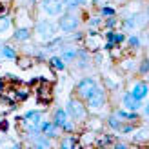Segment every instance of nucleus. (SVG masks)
I'll return each mask as SVG.
<instances>
[{
  "instance_id": "nucleus-36",
  "label": "nucleus",
  "mask_w": 149,
  "mask_h": 149,
  "mask_svg": "<svg viewBox=\"0 0 149 149\" xmlns=\"http://www.w3.org/2000/svg\"><path fill=\"white\" fill-rule=\"evenodd\" d=\"M4 77H6V80H7V82H11L13 86H18V84H22V82H20V78H18V77H15L13 73H6Z\"/></svg>"
},
{
  "instance_id": "nucleus-23",
  "label": "nucleus",
  "mask_w": 149,
  "mask_h": 149,
  "mask_svg": "<svg viewBox=\"0 0 149 149\" xmlns=\"http://www.w3.org/2000/svg\"><path fill=\"white\" fill-rule=\"evenodd\" d=\"M86 129H91V131H95V133H100L102 131V127H104V122L100 120L96 115H89L87 118H86V122L82 124Z\"/></svg>"
},
{
  "instance_id": "nucleus-7",
  "label": "nucleus",
  "mask_w": 149,
  "mask_h": 149,
  "mask_svg": "<svg viewBox=\"0 0 149 149\" xmlns=\"http://www.w3.org/2000/svg\"><path fill=\"white\" fill-rule=\"evenodd\" d=\"M100 84V80L93 77V74H87V77H82L78 82H77V86H74V96H78L80 100H86L89 95H91L96 86Z\"/></svg>"
},
{
  "instance_id": "nucleus-14",
  "label": "nucleus",
  "mask_w": 149,
  "mask_h": 149,
  "mask_svg": "<svg viewBox=\"0 0 149 149\" xmlns=\"http://www.w3.org/2000/svg\"><path fill=\"white\" fill-rule=\"evenodd\" d=\"M35 95H36V100L42 106H49L51 100H53V87H51L49 82H42V86L35 89Z\"/></svg>"
},
{
  "instance_id": "nucleus-41",
  "label": "nucleus",
  "mask_w": 149,
  "mask_h": 149,
  "mask_svg": "<svg viewBox=\"0 0 149 149\" xmlns=\"http://www.w3.org/2000/svg\"><path fill=\"white\" fill-rule=\"evenodd\" d=\"M7 89V80H6V77H0V93H4Z\"/></svg>"
},
{
  "instance_id": "nucleus-29",
  "label": "nucleus",
  "mask_w": 149,
  "mask_h": 149,
  "mask_svg": "<svg viewBox=\"0 0 149 149\" xmlns=\"http://www.w3.org/2000/svg\"><path fill=\"white\" fill-rule=\"evenodd\" d=\"M15 62H17V65H18L20 69H29V68H33V64H35L33 56L27 55V53H26V55H18V58H17Z\"/></svg>"
},
{
  "instance_id": "nucleus-44",
  "label": "nucleus",
  "mask_w": 149,
  "mask_h": 149,
  "mask_svg": "<svg viewBox=\"0 0 149 149\" xmlns=\"http://www.w3.org/2000/svg\"><path fill=\"white\" fill-rule=\"evenodd\" d=\"M111 2H118V4H124V2H127V0H111Z\"/></svg>"
},
{
  "instance_id": "nucleus-45",
  "label": "nucleus",
  "mask_w": 149,
  "mask_h": 149,
  "mask_svg": "<svg viewBox=\"0 0 149 149\" xmlns=\"http://www.w3.org/2000/svg\"><path fill=\"white\" fill-rule=\"evenodd\" d=\"M133 2H142V0H133Z\"/></svg>"
},
{
  "instance_id": "nucleus-21",
  "label": "nucleus",
  "mask_w": 149,
  "mask_h": 149,
  "mask_svg": "<svg viewBox=\"0 0 149 149\" xmlns=\"http://www.w3.org/2000/svg\"><path fill=\"white\" fill-rule=\"evenodd\" d=\"M116 138L118 136L111 135V133H98V135H96V140H95V146L96 147H113Z\"/></svg>"
},
{
  "instance_id": "nucleus-24",
  "label": "nucleus",
  "mask_w": 149,
  "mask_h": 149,
  "mask_svg": "<svg viewBox=\"0 0 149 149\" xmlns=\"http://www.w3.org/2000/svg\"><path fill=\"white\" fill-rule=\"evenodd\" d=\"M44 115H46L44 109H29V111H26V113L22 115V118L27 120V122H31V124H40Z\"/></svg>"
},
{
  "instance_id": "nucleus-31",
  "label": "nucleus",
  "mask_w": 149,
  "mask_h": 149,
  "mask_svg": "<svg viewBox=\"0 0 149 149\" xmlns=\"http://www.w3.org/2000/svg\"><path fill=\"white\" fill-rule=\"evenodd\" d=\"M120 69L125 71V73H135L136 71V62H135V58H120Z\"/></svg>"
},
{
  "instance_id": "nucleus-26",
  "label": "nucleus",
  "mask_w": 149,
  "mask_h": 149,
  "mask_svg": "<svg viewBox=\"0 0 149 149\" xmlns=\"http://www.w3.org/2000/svg\"><path fill=\"white\" fill-rule=\"evenodd\" d=\"M56 142L55 140H51V138H47L46 135H38L35 140L29 146H33V147H38V149H49V147H53Z\"/></svg>"
},
{
  "instance_id": "nucleus-28",
  "label": "nucleus",
  "mask_w": 149,
  "mask_h": 149,
  "mask_svg": "<svg viewBox=\"0 0 149 149\" xmlns=\"http://www.w3.org/2000/svg\"><path fill=\"white\" fill-rule=\"evenodd\" d=\"M86 24L87 27H93V29H102V24H104V18L100 17L98 13H91L86 17Z\"/></svg>"
},
{
  "instance_id": "nucleus-40",
  "label": "nucleus",
  "mask_w": 149,
  "mask_h": 149,
  "mask_svg": "<svg viewBox=\"0 0 149 149\" xmlns=\"http://www.w3.org/2000/svg\"><path fill=\"white\" fill-rule=\"evenodd\" d=\"M106 4H109V0H93V2H91V6L96 7V9H98L100 6H106Z\"/></svg>"
},
{
  "instance_id": "nucleus-2",
  "label": "nucleus",
  "mask_w": 149,
  "mask_h": 149,
  "mask_svg": "<svg viewBox=\"0 0 149 149\" xmlns=\"http://www.w3.org/2000/svg\"><path fill=\"white\" fill-rule=\"evenodd\" d=\"M84 104H86V107L89 111V115H98V113H102V111L106 109V106L109 104V91L102 84H98L95 91L84 100Z\"/></svg>"
},
{
  "instance_id": "nucleus-22",
  "label": "nucleus",
  "mask_w": 149,
  "mask_h": 149,
  "mask_svg": "<svg viewBox=\"0 0 149 149\" xmlns=\"http://www.w3.org/2000/svg\"><path fill=\"white\" fill-rule=\"evenodd\" d=\"M96 135H98V133H95V131H91V129H86V131H82L80 135H78V142H80V146H82V147L95 146Z\"/></svg>"
},
{
  "instance_id": "nucleus-39",
  "label": "nucleus",
  "mask_w": 149,
  "mask_h": 149,
  "mask_svg": "<svg viewBox=\"0 0 149 149\" xmlns=\"http://www.w3.org/2000/svg\"><path fill=\"white\" fill-rule=\"evenodd\" d=\"M113 147H115V149H127V147H129V144H127V142H118V140H115Z\"/></svg>"
},
{
  "instance_id": "nucleus-37",
  "label": "nucleus",
  "mask_w": 149,
  "mask_h": 149,
  "mask_svg": "<svg viewBox=\"0 0 149 149\" xmlns=\"http://www.w3.org/2000/svg\"><path fill=\"white\" fill-rule=\"evenodd\" d=\"M7 129H9V120H7L6 116H0V131L7 133Z\"/></svg>"
},
{
  "instance_id": "nucleus-43",
  "label": "nucleus",
  "mask_w": 149,
  "mask_h": 149,
  "mask_svg": "<svg viewBox=\"0 0 149 149\" xmlns=\"http://www.w3.org/2000/svg\"><path fill=\"white\" fill-rule=\"evenodd\" d=\"M11 146H13L15 149H20V147H22V142H13Z\"/></svg>"
},
{
  "instance_id": "nucleus-13",
  "label": "nucleus",
  "mask_w": 149,
  "mask_h": 149,
  "mask_svg": "<svg viewBox=\"0 0 149 149\" xmlns=\"http://www.w3.org/2000/svg\"><path fill=\"white\" fill-rule=\"evenodd\" d=\"M74 68H77L78 71H87L93 68V58H91V53H89L87 49L84 47H78V55L77 58H74Z\"/></svg>"
},
{
  "instance_id": "nucleus-32",
  "label": "nucleus",
  "mask_w": 149,
  "mask_h": 149,
  "mask_svg": "<svg viewBox=\"0 0 149 149\" xmlns=\"http://www.w3.org/2000/svg\"><path fill=\"white\" fill-rule=\"evenodd\" d=\"M100 15L102 18H107V17H115V15H118V11H116V7H113L111 4H106V6H100L98 7V11H96Z\"/></svg>"
},
{
  "instance_id": "nucleus-38",
  "label": "nucleus",
  "mask_w": 149,
  "mask_h": 149,
  "mask_svg": "<svg viewBox=\"0 0 149 149\" xmlns=\"http://www.w3.org/2000/svg\"><path fill=\"white\" fill-rule=\"evenodd\" d=\"M36 4H38V0H26V2H24V7H27V9H35V7H36Z\"/></svg>"
},
{
  "instance_id": "nucleus-4",
  "label": "nucleus",
  "mask_w": 149,
  "mask_h": 149,
  "mask_svg": "<svg viewBox=\"0 0 149 149\" xmlns=\"http://www.w3.org/2000/svg\"><path fill=\"white\" fill-rule=\"evenodd\" d=\"M56 24H58V31L64 35L77 31L82 26V9L80 11H64L60 17H56Z\"/></svg>"
},
{
  "instance_id": "nucleus-11",
  "label": "nucleus",
  "mask_w": 149,
  "mask_h": 149,
  "mask_svg": "<svg viewBox=\"0 0 149 149\" xmlns=\"http://www.w3.org/2000/svg\"><path fill=\"white\" fill-rule=\"evenodd\" d=\"M40 125V131H42V135H46L47 138H51V140H56L62 136V129L58 127V125L51 120V118H42V122L38 124Z\"/></svg>"
},
{
  "instance_id": "nucleus-34",
  "label": "nucleus",
  "mask_w": 149,
  "mask_h": 149,
  "mask_svg": "<svg viewBox=\"0 0 149 149\" xmlns=\"http://www.w3.org/2000/svg\"><path fill=\"white\" fill-rule=\"evenodd\" d=\"M125 36H127V33H124L122 29H115V35H113V44H115V46H124Z\"/></svg>"
},
{
  "instance_id": "nucleus-10",
  "label": "nucleus",
  "mask_w": 149,
  "mask_h": 149,
  "mask_svg": "<svg viewBox=\"0 0 149 149\" xmlns=\"http://www.w3.org/2000/svg\"><path fill=\"white\" fill-rule=\"evenodd\" d=\"M102 44H104V36L102 33H86L84 40H82V47L87 49L89 53H96V51H102Z\"/></svg>"
},
{
  "instance_id": "nucleus-27",
  "label": "nucleus",
  "mask_w": 149,
  "mask_h": 149,
  "mask_svg": "<svg viewBox=\"0 0 149 149\" xmlns=\"http://www.w3.org/2000/svg\"><path fill=\"white\" fill-rule=\"evenodd\" d=\"M122 120H120V118H118L115 113H113V111H111V113L106 116V125H107V127L111 129V131H113V133H118V131H120V127H122Z\"/></svg>"
},
{
  "instance_id": "nucleus-6",
  "label": "nucleus",
  "mask_w": 149,
  "mask_h": 149,
  "mask_svg": "<svg viewBox=\"0 0 149 149\" xmlns=\"http://www.w3.org/2000/svg\"><path fill=\"white\" fill-rule=\"evenodd\" d=\"M51 120L62 129V133H77L78 131V124L71 120L68 111L64 107H55L53 113H51Z\"/></svg>"
},
{
  "instance_id": "nucleus-5",
  "label": "nucleus",
  "mask_w": 149,
  "mask_h": 149,
  "mask_svg": "<svg viewBox=\"0 0 149 149\" xmlns=\"http://www.w3.org/2000/svg\"><path fill=\"white\" fill-rule=\"evenodd\" d=\"M65 111H68V115L73 122H77L78 125H82L86 122V118L89 116V111L86 107L84 100H80L78 96H71V98H68V102H65Z\"/></svg>"
},
{
  "instance_id": "nucleus-12",
  "label": "nucleus",
  "mask_w": 149,
  "mask_h": 149,
  "mask_svg": "<svg viewBox=\"0 0 149 149\" xmlns=\"http://www.w3.org/2000/svg\"><path fill=\"white\" fill-rule=\"evenodd\" d=\"M78 44H69V42H64L60 47H58V56L62 58V60L65 62V64H73L74 62V58H77V55H78Z\"/></svg>"
},
{
  "instance_id": "nucleus-8",
  "label": "nucleus",
  "mask_w": 149,
  "mask_h": 149,
  "mask_svg": "<svg viewBox=\"0 0 149 149\" xmlns=\"http://www.w3.org/2000/svg\"><path fill=\"white\" fill-rule=\"evenodd\" d=\"M36 9L42 13V17L56 18L64 13V4H62V0H38Z\"/></svg>"
},
{
  "instance_id": "nucleus-16",
  "label": "nucleus",
  "mask_w": 149,
  "mask_h": 149,
  "mask_svg": "<svg viewBox=\"0 0 149 149\" xmlns=\"http://www.w3.org/2000/svg\"><path fill=\"white\" fill-rule=\"evenodd\" d=\"M56 146L60 149H74V147H78L80 146L78 135L77 133H62V136L56 140Z\"/></svg>"
},
{
  "instance_id": "nucleus-20",
  "label": "nucleus",
  "mask_w": 149,
  "mask_h": 149,
  "mask_svg": "<svg viewBox=\"0 0 149 149\" xmlns=\"http://www.w3.org/2000/svg\"><path fill=\"white\" fill-rule=\"evenodd\" d=\"M124 44H127V49L131 51V53H136V51H142L144 46H142V36H140V33H131L125 36V42Z\"/></svg>"
},
{
  "instance_id": "nucleus-1",
  "label": "nucleus",
  "mask_w": 149,
  "mask_h": 149,
  "mask_svg": "<svg viewBox=\"0 0 149 149\" xmlns=\"http://www.w3.org/2000/svg\"><path fill=\"white\" fill-rule=\"evenodd\" d=\"M60 33L58 31V24L55 18H49V17H38L35 18L33 22V38L38 42V44H46L51 38Z\"/></svg>"
},
{
  "instance_id": "nucleus-15",
  "label": "nucleus",
  "mask_w": 149,
  "mask_h": 149,
  "mask_svg": "<svg viewBox=\"0 0 149 149\" xmlns=\"http://www.w3.org/2000/svg\"><path fill=\"white\" fill-rule=\"evenodd\" d=\"M33 38V27H22V26H15L11 31V40L17 44H26Z\"/></svg>"
},
{
  "instance_id": "nucleus-33",
  "label": "nucleus",
  "mask_w": 149,
  "mask_h": 149,
  "mask_svg": "<svg viewBox=\"0 0 149 149\" xmlns=\"http://www.w3.org/2000/svg\"><path fill=\"white\" fill-rule=\"evenodd\" d=\"M118 26H120V18H118V15H115V17L104 18L102 29H118Z\"/></svg>"
},
{
  "instance_id": "nucleus-30",
  "label": "nucleus",
  "mask_w": 149,
  "mask_h": 149,
  "mask_svg": "<svg viewBox=\"0 0 149 149\" xmlns=\"http://www.w3.org/2000/svg\"><path fill=\"white\" fill-rule=\"evenodd\" d=\"M140 78H146L149 74V58L147 56H142V60L136 64V71H135Z\"/></svg>"
},
{
  "instance_id": "nucleus-18",
  "label": "nucleus",
  "mask_w": 149,
  "mask_h": 149,
  "mask_svg": "<svg viewBox=\"0 0 149 149\" xmlns=\"http://www.w3.org/2000/svg\"><path fill=\"white\" fill-rule=\"evenodd\" d=\"M120 104H122V107L124 109H127V111H140V107H142V100H136L135 96H131L129 91H124L120 95Z\"/></svg>"
},
{
  "instance_id": "nucleus-25",
  "label": "nucleus",
  "mask_w": 149,
  "mask_h": 149,
  "mask_svg": "<svg viewBox=\"0 0 149 149\" xmlns=\"http://www.w3.org/2000/svg\"><path fill=\"white\" fill-rule=\"evenodd\" d=\"M46 62H47V65H49L53 71H65V69H68V64H65L58 55H51V56H47Z\"/></svg>"
},
{
  "instance_id": "nucleus-9",
  "label": "nucleus",
  "mask_w": 149,
  "mask_h": 149,
  "mask_svg": "<svg viewBox=\"0 0 149 149\" xmlns=\"http://www.w3.org/2000/svg\"><path fill=\"white\" fill-rule=\"evenodd\" d=\"M125 91H129V95H131V96H135L136 100L146 102L147 95H149V86H147L146 78H135V80H131V82H129V87L125 89Z\"/></svg>"
},
{
  "instance_id": "nucleus-3",
  "label": "nucleus",
  "mask_w": 149,
  "mask_h": 149,
  "mask_svg": "<svg viewBox=\"0 0 149 149\" xmlns=\"http://www.w3.org/2000/svg\"><path fill=\"white\" fill-rule=\"evenodd\" d=\"M147 24V13L142 9V11H133L129 15H124L120 18V27L124 33H135L138 29H144Z\"/></svg>"
},
{
  "instance_id": "nucleus-19",
  "label": "nucleus",
  "mask_w": 149,
  "mask_h": 149,
  "mask_svg": "<svg viewBox=\"0 0 149 149\" xmlns=\"http://www.w3.org/2000/svg\"><path fill=\"white\" fill-rule=\"evenodd\" d=\"M13 27H15L13 15H11L9 11H6V13L0 15V36H4V35H11Z\"/></svg>"
},
{
  "instance_id": "nucleus-17",
  "label": "nucleus",
  "mask_w": 149,
  "mask_h": 149,
  "mask_svg": "<svg viewBox=\"0 0 149 149\" xmlns=\"http://www.w3.org/2000/svg\"><path fill=\"white\" fill-rule=\"evenodd\" d=\"M131 142L133 144H136V146H144V144H147V140H149V129H147V125H146V122L142 124V125H136V129L131 133Z\"/></svg>"
},
{
  "instance_id": "nucleus-42",
  "label": "nucleus",
  "mask_w": 149,
  "mask_h": 149,
  "mask_svg": "<svg viewBox=\"0 0 149 149\" xmlns=\"http://www.w3.org/2000/svg\"><path fill=\"white\" fill-rule=\"evenodd\" d=\"M74 2H77L80 7H86L87 6V2H89V0H74Z\"/></svg>"
},
{
  "instance_id": "nucleus-35",
  "label": "nucleus",
  "mask_w": 149,
  "mask_h": 149,
  "mask_svg": "<svg viewBox=\"0 0 149 149\" xmlns=\"http://www.w3.org/2000/svg\"><path fill=\"white\" fill-rule=\"evenodd\" d=\"M106 55H109L111 60H120V58L124 56V49H122V46H115V47L111 49L109 53H106Z\"/></svg>"
}]
</instances>
